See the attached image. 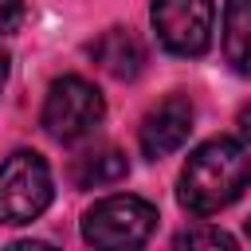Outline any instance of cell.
<instances>
[{"instance_id": "6da1fadb", "label": "cell", "mask_w": 251, "mask_h": 251, "mask_svg": "<svg viewBox=\"0 0 251 251\" xmlns=\"http://www.w3.org/2000/svg\"><path fill=\"white\" fill-rule=\"evenodd\" d=\"M247 180H251L247 149L231 137H212L188 157V165L180 173L176 200L192 216H212V212L235 204L239 192L247 188Z\"/></svg>"}, {"instance_id": "7a4b0ae2", "label": "cell", "mask_w": 251, "mask_h": 251, "mask_svg": "<svg viewBox=\"0 0 251 251\" xmlns=\"http://www.w3.org/2000/svg\"><path fill=\"white\" fill-rule=\"evenodd\" d=\"M157 227V208L141 196H106L82 216V239L106 251L141 247Z\"/></svg>"}, {"instance_id": "3957f363", "label": "cell", "mask_w": 251, "mask_h": 251, "mask_svg": "<svg viewBox=\"0 0 251 251\" xmlns=\"http://www.w3.org/2000/svg\"><path fill=\"white\" fill-rule=\"evenodd\" d=\"M55 184L39 153L20 149L0 165V224H31L51 204Z\"/></svg>"}, {"instance_id": "277c9868", "label": "cell", "mask_w": 251, "mask_h": 251, "mask_svg": "<svg viewBox=\"0 0 251 251\" xmlns=\"http://www.w3.org/2000/svg\"><path fill=\"white\" fill-rule=\"evenodd\" d=\"M106 118V102L102 94L78 78V75H67V78H55L51 90H47V102H43V129L55 137V141H78V137H90Z\"/></svg>"}, {"instance_id": "5b68a950", "label": "cell", "mask_w": 251, "mask_h": 251, "mask_svg": "<svg viewBox=\"0 0 251 251\" xmlns=\"http://www.w3.org/2000/svg\"><path fill=\"white\" fill-rule=\"evenodd\" d=\"M153 27L157 39L184 59H196L212 43V20L216 4L212 0H153Z\"/></svg>"}, {"instance_id": "8992f818", "label": "cell", "mask_w": 251, "mask_h": 251, "mask_svg": "<svg viewBox=\"0 0 251 251\" xmlns=\"http://www.w3.org/2000/svg\"><path fill=\"white\" fill-rule=\"evenodd\" d=\"M192 133V106L184 98H165L145 122H141V149L145 157H169L176 153Z\"/></svg>"}, {"instance_id": "52a82bcc", "label": "cell", "mask_w": 251, "mask_h": 251, "mask_svg": "<svg viewBox=\"0 0 251 251\" xmlns=\"http://www.w3.org/2000/svg\"><path fill=\"white\" fill-rule=\"evenodd\" d=\"M90 55H94V63H98L106 75H114V78H133V75L141 71V63H145V51H141V43H137V35H133L129 27H110V31H102V35L90 43Z\"/></svg>"}, {"instance_id": "ba28073f", "label": "cell", "mask_w": 251, "mask_h": 251, "mask_svg": "<svg viewBox=\"0 0 251 251\" xmlns=\"http://www.w3.org/2000/svg\"><path fill=\"white\" fill-rule=\"evenodd\" d=\"M224 55L231 71L251 78V0L224 4Z\"/></svg>"}, {"instance_id": "9c48e42d", "label": "cell", "mask_w": 251, "mask_h": 251, "mask_svg": "<svg viewBox=\"0 0 251 251\" xmlns=\"http://www.w3.org/2000/svg\"><path fill=\"white\" fill-rule=\"evenodd\" d=\"M129 173V165H126V153H118V149H94V153H82L78 161H75V184L78 188H102V184H114V180H122Z\"/></svg>"}, {"instance_id": "30bf717a", "label": "cell", "mask_w": 251, "mask_h": 251, "mask_svg": "<svg viewBox=\"0 0 251 251\" xmlns=\"http://www.w3.org/2000/svg\"><path fill=\"white\" fill-rule=\"evenodd\" d=\"M176 247H235V239L220 227H188L173 239Z\"/></svg>"}, {"instance_id": "8fae6325", "label": "cell", "mask_w": 251, "mask_h": 251, "mask_svg": "<svg viewBox=\"0 0 251 251\" xmlns=\"http://www.w3.org/2000/svg\"><path fill=\"white\" fill-rule=\"evenodd\" d=\"M24 24V0H0V35L16 31Z\"/></svg>"}, {"instance_id": "7c38bea8", "label": "cell", "mask_w": 251, "mask_h": 251, "mask_svg": "<svg viewBox=\"0 0 251 251\" xmlns=\"http://www.w3.org/2000/svg\"><path fill=\"white\" fill-rule=\"evenodd\" d=\"M239 133H243V137L251 141V102H247V106L239 110Z\"/></svg>"}, {"instance_id": "4fadbf2b", "label": "cell", "mask_w": 251, "mask_h": 251, "mask_svg": "<svg viewBox=\"0 0 251 251\" xmlns=\"http://www.w3.org/2000/svg\"><path fill=\"white\" fill-rule=\"evenodd\" d=\"M4 78H8V59H4V51H0V86H4Z\"/></svg>"}, {"instance_id": "5bb4252c", "label": "cell", "mask_w": 251, "mask_h": 251, "mask_svg": "<svg viewBox=\"0 0 251 251\" xmlns=\"http://www.w3.org/2000/svg\"><path fill=\"white\" fill-rule=\"evenodd\" d=\"M247 235H251V220H247Z\"/></svg>"}]
</instances>
